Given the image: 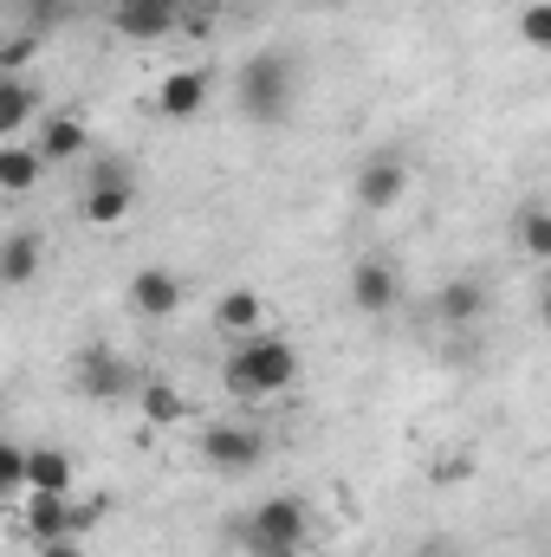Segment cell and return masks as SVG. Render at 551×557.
<instances>
[{
    "label": "cell",
    "instance_id": "44dd1931",
    "mask_svg": "<svg viewBox=\"0 0 551 557\" xmlns=\"http://www.w3.org/2000/svg\"><path fill=\"white\" fill-rule=\"evenodd\" d=\"M26 493H72V454L33 447V486H26Z\"/></svg>",
    "mask_w": 551,
    "mask_h": 557
},
{
    "label": "cell",
    "instance_id": "8992f818",
    "mask_svg": "<svg viewBox=\"0 0 551 557\" xmlns=\"http://www.w3.org/2000/svg\"><path fill=\"white\" fill-rule=\"evenodd\" d=\"M409 195V162L403 156H370L364 169H357V208L364 214H383V208H396Z\"/></svg>",
    "mask_w": 551,
    "mask_h": 557
},
{
    "label": "cell",
    "instance_id": "484cf974",
    "mask_svg": "<svg viewBox=\"0 0 551 557\" xmlns=\"http://www.w3.org/2000/svg\"><path fill=\"white\" fill-rule=\"evenodd\" d=\"M39 557H85V552H78V539H52V545H39Z\"/></svg>",
    "mask_w": 551,
    "mask_h": 557
},
{
    "label": "cell",
    "instance_id": "3957f363",
    "mask_svg": "<svg viewBox=\"0 0 551 557\" xmlns=\"http://www.w3.org/2000/svg\"><path fill=\"white\" fill-rule=\"evenodd\" d=\"M91 519H98V506H72V493H20V525H26L33 545L78 539Z\"/></svg>",
    "mask_w": 551,
    "mask_h": 557
},
{
    "label": "cell",
    "instance_id": "4316f807",
    "mask_svg": "<svg viewBox=\"0 0 551 557\" xmlns=\"http://www.w3.org/2000/svg\"><path fill=\"white\" fill-rule=\"evenodd\" d=\"M539 324L551 331V278H546V292H539Z\"/></svg>",
    "mask_w": 551,
    "mask_h": 557
},
{
    "label": "cell",
    "instance_id": "7c38bea8",
    "mask_svg": "<svg viewBox=\"0 0 551 557\" xmlns=\"http://www.w3.org/2000/svg\"><path fill=\"white\" fill-rule=\"evenodd\" d=\"M111 26L124 39H162L175 26V0H111Z\"/></svg>",
    "mask_w": 551,
    "mask_h": 557
},
{
    "label": "cell",
    "instance_id": "d4e9b609",
    "mask_svg": "<svg viewBox=\"0 0 551 557\" xmlns=\"http://www.w3.org/2000/svg\"><path fill=\"white\" fill-rule=\"evenodd\" d=\"M33 46H39V33H13V39H7V46H0V72H7V78H13V72H20V65H26V59H33Z\"/></svg>",
    "mask_w": 551,
    "mask_h": 557
},
{
    "label": "cell",
    "instance_id": "52a82bcc",
    "mask_svg": "<svg viewBox=\"0 0 551 557\" xmlns=\"http://www.w3.org/2000/svg\"><path fill=\"white\" fill-rule=\"evenodd\" d=\"M131 389H137V376H131V363H124L118 350H85V357H78V396L118 403V396H131Z\"/></svg>",
    "mask_w": 551,
    "mask_h": 557
},
{
    "label": "cell",
    "instance_id": "5b68a950",
    "mask_svg": "<svg viewBox=\"0 0 551 557\" xmlns=\"http://www.w3.org/2000/svg\"><path fill=\"white\" fill-rule=\"evenodd\" d=\"M201 460L221 467V473H254L267 460V434L247 428V421H208L201 428Z\"/></svg>",
    "mask_w": 551,
    "mask_h": 557
},
{
    "label": "cell",
    "instance_id": "30bf717a",
    "mask_svg": "<svg viewBox=\"0 0 551 557\" xmlns=\"http://www.w3.org/2000/svg\"><path fill=\"white\" fill-rule=\"evenodd\" d=\"M131 208H137L131 175H124L118 162H111V169H98V182H91V195H85V221H91V227H118Z\"/></svg>",
    "mask_w": 551,
    "mask_h": 557
},
{
    "label": "cell",
    "instance_id": "603a6c76",
    "mask_svg": "<svg viewBox=\"0 0 551 557\" xmlns=\"http://www.w3.org/2000/svg\"><path fill=\"white\" fill-rule=\"evenodd\" d=\"M519 39H526V46H539V52H551V0L519 7Z\"/></svg>",
    "mask_w": 551,
    "mask_h": 557
},
{
    "label": "cell",
    "instance_id": "8fae6325",
    "mask_svg": "<svg viewBox=\"0 0 551 557\" xmlns=\"http://www.w3.org/2000/svg\"><path fill=\"white\" fill-rule=\"evenodd\" d=\"M215 324H221L234 344H247V337H260V324H267V298H260L254 285H234V292H221Z\"/></svg>",
    "mask_w": 551,
    "mask_h": 557
},
{
    "label": "cell",
    "instance_id": "277c9868",
    "mask_svg": "<svg viewBox=\"0 0 551 557\" xmlns=\"http://www.w3.org/2000/svg\"><path fill=\"white\" fill-rule=\"evenodd\" d=\"M241 104L260 124H279L285 117V104H292V65L279 52H260V59L241 65Z\"/></svg>",
    "mask_w": 551,
    "mask_h": 557
},
{
    "label": "cell",
    "instance_id": "d6986e66",
    "mask_svg": "<svg viewBox=\"0 0 551 557\" xmlns=\"http://www.w3.org/2000/svg\"><path fill=\"white\" fill-rule=\"evenodd\" d=\"M137 409L156 428H175V421L188 416V396L175 389V383H162V376H149V383H137Z\"/></svg>",
    "mask_w": 551,
    "mask_h": 557
},
{
    "label": "cell",
    "instance_id": "4fadbf2b",
    "mask_svg": "<svg viewBox=\"0 0 551 557\" xmlns=\"http://www.w3.org/2000/svg\"><path fill=\"white\" fill-rule=\"evenodd\" d=\"M131 311H137V318H175V311H182V278L162 273V267H143V273L131 278Z\"/></svg>",
    "mask_w": 551,
    "mask_h": 557
},
{
    "label": "cell",
    "instance_id": "6da1fadb",
    "mask_svg": "<svg viewBox=\"0 0 551 557\" xmlns=\"http://www.w3.org/2000/svg\"><path fill=\"white\" fill-rule=\"evenodd\" d=\"M221 383H228V396H241V403H260V396H285L292 383H298V350L285 344V337H247L234 357H228V370H221Z\"/></svg>",
    "mask_w": 551,
    "mask_h": 557
},
{
    "label": "cell",
    "instance_id": "ffe728a7",
    "mask_svg": "<svg viewBox=\"0 0 551 557\" xmlns=\"http://www.w3.org/2000/svg\"><path fill=\"white\" fill-rule=\"evenodd\" d=\"M39 175H46V156H39V149H26V143H7V149H0V188H7V195H26Z\"/></svg>",
    "mask_w": 551,
    "mask_h": 557
},
{
    "label": "cell",
    "instance_id": "2e32d148",
    "mask_svg": "<svg viewBox=\"0 0 551 557\" xmlns=\"http://www.w3.org/2000/svg\"><path fill=\"white\" fill-rule=\"evenodd\" d=\"M434 311H441V324H474L480 311H487V285L480 278H448L441 285V298H434Z\"/></svg>",
    "mask_w": 551,
    "mask_h": 557
},
{
    "label": "cell",
    "instance_id": "cb8c5ba5",
    "mask_svg": "<svg viewBox=\"0 0 551 557\" xmlns=\"http://www.w3.org/2000/svg\"><path fill=\"white\" fill-rule=\"evenodd\" d=\"M65 7H72V0H20V20H26L33 33H46V26L65 20Z\"/></svg>",
    "mask_w": 551,
    "mask_h": 557
},
{
    "label": "cell",
    "instance_id": "9a60e30c",
    "mask_svg": "<svg viewBox=\"0 0 551 557\" xmlns=\"http://www.w3.org/2000/svg\"><path fill=\"white\" fill-rule=\"evenodd\" d=\"M85 149H91V131H85V117H72V111L46 117V131H39V156H46V162H78Z\"/></svg>",
    "mask_w": 551,
    "mask_h": 557
},
{
    "label": "cell",
    "instance_id": "83f0119b",
    "mask_svg": "<svg viewBox=\"0 0 551 557\" xmlns=\"http://www.w3.org/2000/svg\"><path fill=\"white\" fill-rule=\"evenodd\" d=\"M428 557H448V545H428Z\"/></svg>",
    "mask_w": 551,
    "mask_h": 557
},
{
    "label": "cell",
    "instance_id": "e0dca14e",
    "mask_svg": "<svg viewBox=\"0 0 551 557\" xmlns=\"http://www.w3.org/2000/svg\"><path fill=\"white\" fill-rule=\"evenodd\" d=\"M513 240H519V253H526V260L551 267V208H546V201H526V208L513 214Z\"/></svg>",
    "mask_w": 551,
    "mask_h": 557
},
{
    "label": "cell",
    "instance_id": "5bb4252c",
    "mask_svg": "<svg viewBox=\"0 0 551 557\" xmlns=\"http://www.w3.org/2000/svg\"><path fill=\"white\" fill-rule=\"evenodd\" d=\"M39 260H46V240L39 234H7L0 240V285H33L39 278Z\"/></svg>",
    "mask_w": 551,
    "mask_h": 557
},
{
    "label": "cell",
    "instance_id": "7402d4cb",
    "mask_svg": "<svg viewBox=\"0 0 551 557\" xmlns=\"http://www.w3.org/2000/svg\"><path fill=\"white\" fill-rule=\"evenodd\" d=\"M0 486H7V493H26V486H33V447L0 441Z\"/></svg>",
    "mask_w": 551,
    "mask_h": 557
},
{
    "label": "cell",
    "instance_id": "ba28073f",
    "mask_svg": "<svg viewBox=\"0 0 551 557\" xmlns=\"http://www.w3.org/2000/svg\"><path fill=\"white\" fill-rule=\"evenodd\" d=\"M396 298H403L396 267H383V260H357V267H351V305H357L364 318H390Z\"/></svg>",
    "mask_w": 551,
    "mask_h": 557
},
{
    "label": "cell",
    "instance_id": "9c48e42d",
    "mask_svg": "<svg viewBox=\"0 0 551 557\" xmlns=\"http://www.w3.org/2000/svg\"><path fill=\"white\" fill-rule=\"evenodd\" d=\"M208 72H195V65H182V72H169L162 85H156V117H169V124H188L195 111H208Z\"/></svg>",
    "mask_w": 551,
    "mask_h": 557
},
{
    "label": "cell",
    "instance_id": "ac0fdd59",
    "mask_svg": "<svg viewBox=\"0 0 551 557\" xmlns=\"http://www.w3.org/2000/svg\"><path fill=\"white\" fill-rule=\"evenodd\" d=\"M33 111H39V98H33V85L13 72V78H0V137L13 143L26 124H33Z\"/></svg>",
    "mask_w": 551,
    "mask_h": 557
},
{
    "label": "cell",
    "instance_id": "7a4b0ae2",
    "mask_svg": "<svg viewBox=\"0 0 551 557\" xmlns=\"http://www.w3.org/2000/svg\"><path fill=\"white\" fill-rule=\"evenodd\" d=\"M241 545H247V557H305V545H311V512H305V499H292V493L260 499V506L247 512V525H241Z\"/></svg>",
    "mask_w": 551,
    "mask_h": 557
}]
</instances>
